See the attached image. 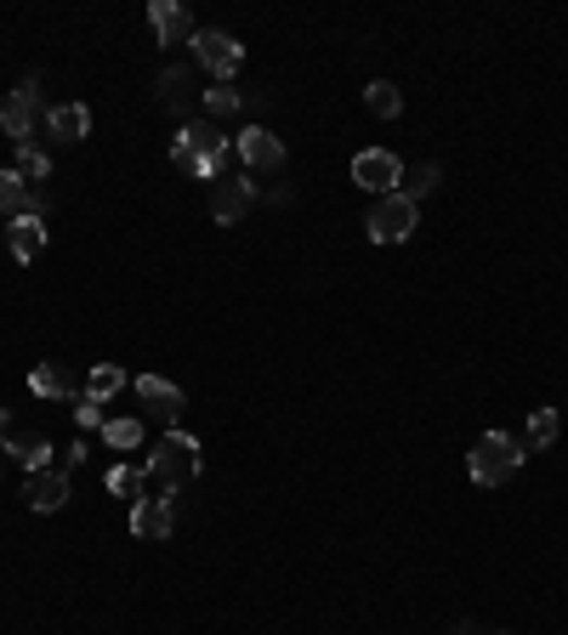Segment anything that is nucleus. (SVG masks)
Here are the masks:
<instances>
[{
	"instance_id": "dca6fc26",
	"label": "nucleus",
	"mask_w": 568,
	"mask_h": 635,
	"mask_svg": "<svg viewBox=\"0 0 568 635\" xmlns=\"http://www.w3.org/2000/svg\"><path fill=\"white\" fill-rule=\"evenodd\" d=\"M46 131H52L58 142H86V131H91V109H80V103L46 109Z\"/></svg>"
},
{
	"instance_id": "a211bd4d",
	"label": "nucleus",
	"mask_w": 568,
	"mask_h": 635,
	"mask_svg": "<svg viewBox=\"0 0 568 635\" xmlns=\"http://www.w3.org/2000/svg\"><path fill=\"white\" fill-rule=\"evenodd\" d=\"M364 109L376 114V119H399L404 114V91L392 86V80H369L364 86Z\"/></svg>"
},
{
	"instance_id": "473e14b6",
	"label": "nucleus",
	"mask_w": 568,
	"mask_h": 635,
	"mask_svg": "<svg viewBox=\"0 0 568 635\" xmlns=\"http://www.w3.org/2000/svg\"><path fill=\"white\" fill-rule=\"evenodd\" d=\"M0 454H7V448H0Z\"/></svg>"
},
{
	"instance_id": "aec40b11",
	"label": "nucleus",
	"mask_w": 568,
	"mask_h": 635,
	"mask_svg": "<svg viewBox=\"0 0 568 635\" xmlns=\"http://www.w3.org/2000/svg\"><path fill=\"white\" fill-rule=\"evenodd\" d=\"M119 386H126V369H119V364H97V369L86 374V392H80V397H91V403H109Z\"/></svg>"
},
{
	"instance_id": "2f4dec72",
	"label": "nucleus",
	"mask_w": 568,
	"mask_h": 635,
	"mask_svg": "<svg viewBox=\"0 0 568 635\" xmlns=\"http://www.w3.org/2000/svg\"><path fill=\"white\" fill-rule=\"evenodd\" d=\"M0 239H7V216H0Z\"/></svg>"
},
{
	"instance_id": "5701e85b",
	"label": "nucleus",
	"mask_w": 568,
	"mask_h": 635,
	"mask_svg": "<svg viewBox=\"0 0 568 635\" xmlns=\"http://www.w3.org/2000/svg\"><path fill=\"white\" fill-rule=\"evenodd\" d=\"M103 443L109 448H137L142 443V420H103Z\"/></svg>"
},
{
	"instance_id": "ddd939ff",
	"label": "nucleus",
	"mask_w": 568,
	"mask_h": 635,
	"mask_svg": "<svg viewBox=\"0 0 568 635\" xmlns=\"http://www.w3.org/2000/svg\"><path fill=\"white\" fill-rule=\"evenodd\" d=\"M148 23H154L160 46H188L193 40V23H188V12L177 7V0H154V7H148Z\"/></svg>"
},
{
	"instance_id": "a878e982",
	"label": "nucleus",
	"mask_w": 568,
	"mask_h": 635,
	"mask_svg": "<svg viewBox=\"0 0 568 635\" xmlns=\"http://www.w3.org/2000/svg\"><path fill=\"white\" fill-rule=\"evenodd\" d=\"M205 109H211V114H239V91H233V80H216V86L205 91Z\"/></svg>"
},
{
	"instance_id": "4be33fe9",
	"label": "nucleus",
	"mask_w": 568,
	"mask_h": 635,
	"mask_svg": "<svg viewBox=\"0 0 568 635\" xmlns=\"http://www.w3.org/2000/svg\"><path fill=\"white\" fill-rule=\"evenodd\" d=\"M109 488H114V494H126V499L137 505V499H148V471H131V466H114V471H109Z\"/></svg>"
},
{
	"instance_id": "bb28decb",
	"label": "nucleus",
	"mask_w": 568,
	"mask_h": 635,
	"mask_svg": "<svg viewBox=\"0 0 568 635\" xmlns=\"http://www.w3.org/2000/svg\"><path fill=\"white\" fill-rule=\"evenodd\" d=\"M74 420H80L86 431H103V403H91V397H74Z\"/></svg>"
},
{
	"instance_id": "f257e3e1",
	"label": "nucleus",
	"mask_w": 568,
	"mask_h": 635,
	"mask_svg": "<svg viewBox=\"0 0 568 635\" xmlns=\"http://www.w3.org/2000/svg\"><path fill=\"white\" fill-rule=\"evenodd\" d=\"M228 154H233V142L216 131L211 119H200V125H182L177 131V142H171V160H177V170L182 176H222V165H228Z\"/></svg>"
},
{
	"instance_id": "7ed1b4c3",
	"label": "nucleus",
	"mask_w": 568,
	"mask_h": 635,
	"mask_svg": "<svg viewBox=\"0 0 568 635\" xmlns=\"http://www.w3.org/2000/svg\"><path fill=\"white\" fill-rule=\"evenodd\" d=\"M517 466H523V448H517V437H506V431H483L472 443V454H466V477H472L478 488H495Z\"/></svg>"
},
{
	"instance_id": "c756f323",
	"label": "nucleus",
	"mask_w": 568,
	"mask_h": 635,
	"mask_svg": "<svg viewBox=\"0 0 568 635\" xmlns=\"http://www.w3.org/2000/svg\"><path fill=\"white\" fill-rule=\"evenodd\" d=\"M12 443V409H0V448Z\"/></svg>"
},
{
	"instance_id": "cd10ccee",
	"label": "nucleus",
	"mask_w": 568,
	"mask_h": 635,
	"mask_svg": "<svg viewBox=\"0 0 568 635\" xmlns=\"http://www.w3.org/2000/svg\"><path fill=\"white\" fill-rule=\"evenodd\" d=\"M160 86H165V103H171V109H182V97H188V74H182V68H171Z\"/></svg>"
},
{
	"instance_id": "393cba45",
	"label": "nucleus",
	"mask_w": 568,
	"mask_h": 635,
	"mask_svg": "<svg viewBox=\"0 0 568 635\" xmlns=\"http://www.w3.org/2000/svg\"><path fill=\"white\" fill-rule=\"evenodd\" d=\"M432 188H438V165H415V170L404 176V188H399V193H409L415 205H421V193H432Z\"/></svg>"
},
{
	"instance_id": "20e7f679",
	"label": "nucleus",
	"mask_w": 568,
	"mask_h": 635,
	"mask_svg": "<svg viewBox=\"0 0 568 635\" xmlns=\"http://www.w3.org/2000/svg\"><path fill=\"white\" fill-rule=\"evenodd\" d=\"M415 221H421V205L409 193H381L364 221V233H369V244H404L415 233Z\"/></svg>"
},
{
	"instance_id": "2eb2a0df",
	"label": "nucleus",
	"mask_w": 568,
	"mask_h": 635,
	"mask_svg": "<svg viewBox=\"0 0 568 635\" xmlns=\"http://www.w3.org/2000/svg\"><path fill=\"white\" fill-rule=\"evenodd\" d=\"M7 244H12L17 262H35L46 250V216H12L7 221Z\"/></svg>"
},
{
	"instance_id": "c85d7f7f",
	"label": "nucleus",
	"mask_w": 568,
	"mask_h": 635,
	"mask_svg": "<svg viewBox=\"0 0 568 635\" xmlns=\"http://www.w3.org/2000/svg\"><path fill=\"white\" fill-rule=\"evenodd\" d=\"M74 466H86V443H74V448H63V471H74Z\"/></svg>"
},
{
	"instance_id": "0eeeda50",
	"label": "nucleus",
	"mask_w": 568,
	"mask_h": 635,
	"mask_svg": "<svg viewBox=\"0 0 568 635\" xmlns=\"http://www.w3.org/2000/svg\"><path fill=\"white\" fill-rule=\"evenodd\" d=\"M353 182L369 188V193H399L404 165H399V154H387V148H364V154L353 160Z\"/></svg>"
},
{
	"instance_id": "b1692460",
	"label": "nucleus",
	"mask_w": 568,
	"mask_h": 635,
	"mask_svg": "<svg viewBox=\"0 0 568 635\" xmlns=\"http://www.w3.org/2000/svg\"><path fill=\"white\" fill-rule=\"evenodd\" d=\"M12 170L23 176V182H46V170H52V165H46V154H40L35 142H23V148H17V165H12Z\"/></svg>"
},
{
	"instance_id": "1a4fd4ad",
	"label": "nucleus",
	"mask_w": 568,
	"mask_h": 635,
	"mask_svg": "<svg viewBox=\"0 0 568 635\" xmlns=\"http://www.w3.org/2000/svg\"><path fill=\"white\" fill-rule=\"evenodd\" d=\"M137 397H142V409L154 415L160 426L177 431V420H182V409H188V403H182V386H171L165 374H142V380H137Z\"/></svg>"
},
{
	"instance_id": "9d476101",
	"label": "nucleus",
	"mask_w": 568,
	"mask_h": 635,
	"mask_svg": "<svg viewBox=\"0 0 568 635\" xmlns=\"http://www.w3.org/2000/svg\"><path fill=\"white\" fill-rule=\"evenodd\" d=\"M233 154H239V165H251V170H279L285 165V142L267 131V125H244Z\"/></svg>"
},
{
	"instance_id": "39448f33",
	"label": "nucleus",
	"mask_w": 568,
	"mask_h": 635,
	"mask_svg": "<svg viewBox=\"0 0 568 635\" xmlns=\"http://www.w3.org/2000/svg\"><path fill=\"white\" fill-rule=\"evenodd\" d=\"M35 114H40V80H23L7 103H0V131H7L17 148L23 142H35L29 131H35Z\"/></svg>"
},
{
	"instance_id": "f8f14e48",
	"label": "nucleus",
	"mask_w": 568,
	"mask_h": 635,
	"mask_svg": "<svg viewBox=\"0 0 568 635\" xmlns=\"http://www.w3.org/2000/svg\"><path fill=\"white\" fill-rule=\"evenodd\" d=\"M171 528H177V517H171V499L148 494L131 505V533L137 539H171Z\"/></svg>"
},
{
	"instance_id": "6ab92c4d",
	"label": "nucleus",
	"mask_w": 568,
	"mask_h": 635,
	"mask_svg": "<svg viewBox=\"0 0 568 635\" xmlns=\"http://www.w3.org/2000/svg\"><path fill=\"white\" fill-rule=\"evenodd\" d=\"M29 386H35L40 397H74V392H80V386H74V374H68L63 364H35Z\"/></svg>"
},
{
	"instance_id": "4468645a",
	"label": "nucleus",
	"mask_w": 568,
	"mask_h": 635,
	"mask_svg": "<svg viewBox=\"0 0 568 635\" xmlns=\"http://www.w3.org/2000/svg\"><path fill=\"white\" fill-rule=\"evenodd\" d=\"M0 216H46V199L29 193V182H23L17 170H0Z\"/></svg>"
},
{
	"instance_id": "412c9836",
	"label": "nucleus",
	"mask_w": 568,
	"mask_h": 635,
	"mask_svg": "<svg viewBox=\"0 0 568 635\" xmlns=\"http://www.w3.org/2000/svg\"><path fill=\"white\" fill-rule=\"evenodd\" d=\"M557 431H563L557 409H534V415H529V448H552Z\"/></svg>"
},
{
	"instance_id": "f03ea898",
	"label": "nucleus",
	"mask_w": 568,
	"mask_h": 635,
	"mask_svg": "<svg viewBox=\"0 0 568 635\" xmlns=\"http://www.w3.org/2000/svg\"><path fill=\"white\" fill-rule=\"evenodd\" d=\"M205 460H200V437H188V431H165V437L148 448V477L160 482V488H188V482H200Z\"/></svg>"
},
{
	"instance_id": "f3484780",
	"label": "nucleus",
	"mask_w": 568,
	"mask_h": 635,
	"mask_svg": "<svg viewBox=\"0 0 568 635\" xmlns=\"http://www.w3.org/2000/svg\"><path fill=\"white\" fill-rule=\"evenodd\" d=\"M7 454H12V460H17L23 471H46V466H52V443H46L40 431H12Z\"/></svg>"
},
{
	"instance_id": "9b49d317",
	"label": "nucleus",
	"mask_w": 568,
	"mask_h": 635,
	"mask_svg": "<svg viewBox=\"0 0 568 635\" xmlns=\"http://www.w3.org/2000/svg\"><path fill=\"white\" fill-rule=\"evenodd\" d=\"M23 499H29L40 517L63 511V505H68V471H58V466H46V471H29V482H23Z\"/></svg>"
},
{
	"instance_id": "7c9ffc66",
	"label": "nucleus",
	"mask_w": 568,
	"mask_h": 635,
	"mask_svg": "<svg viewBox=\"0 0 568 635\" xmlns=\"http://www.w3.org/2000/svg\"><path fill=\"white\" fill-rule=\"evenodd\" d=\"M455 635H478V624H455Z\"/></svg>"
},
{
	"instance_id": "6e6552de",
	"label": "nucleus",
	"mask_w": 568,
	"mask_h": 635,
	"mask_svg": "<svg viewBox=\"0 0 568 635\" xmlns=\"http://www.w3.org/2000/svg\"><path fill=\"white\" fill-rule=\"evenodd\" d=\"M251 205H256L251 182H239V176H216V182H211V216L222 227H239L244 216H251Z\"/></svg>"
},
{
	"instance_id": "423d86ee",
	"label": "nucleus",
	"mask_w": 568,
	"mask_h": 635,
	"mask_svg": "<svg viewBox=\"0 0 568 635\" xmlns=\"http://www.w3.org/2000/svg\"><path fill=\"white\" fill-rule=\"evenodd\" d=\"M193 58H200L216 80H233L239 63H244V46L233 35H222V29H200V35H193Z\"/></svg>"
}]
</instances>
